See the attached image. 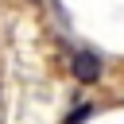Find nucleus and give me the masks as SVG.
<instances>
[{
  "instance_id": "1",
  "label": "nucleus",
  "mask_w": 124,
  "mask_h": 124,
  "mask_svg": "<svg viewBox=\"0 0 124 124\" xmlns=\"http://www.w3.org/2000/svg\"><path fill=\"white\" fill-rule=\"evenodd\" d=\"M70 70H74L78 85H97V81H101V58H97L93 50H78L74 62H70Z\"/></svg>"
},
{
  "instance_id": "2",
  "label": "nucleus",
  "mask_w": 124,
  "mask_h": 124,
  "mask_svg": "<svg viewBox=\"0 0 124 124\" xmlns=\"http://www.w3.org/2000/svg\"><path fill=\"white\" fill-rule=\"evenodd\" d=\"M89 112H93V108H89V105H81V108H74V112H70V116H66L62 124H78V120H85Z\"/></svg>"
}]
</instances>
